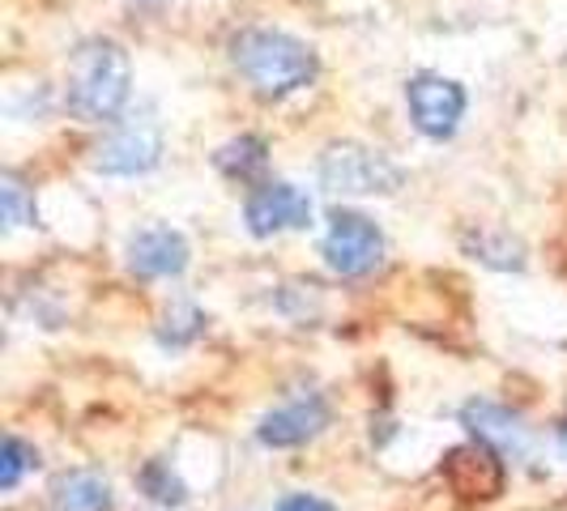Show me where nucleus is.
I'll return each mask as SVG.
<instances>
[{
	"instance_id": "nucleus-5",
	"label": "nucleus",
	"mask_w": 567,
	"mask_h": 511,
	"mask_svg": "<svg viewBox=\"0 0 567 511\" xmlns=\"http://www.w3.org/2000/svg\"><path fill=\"white\" fill-rule=\"evenodd\" d=\"M405 107L414 128L431 137V142H444L461 128V115H465V90L444 77V73H414L405 82Z\"/></svg>"
},
{
	"instance_id": "nucleus-19",
	"label": "nucleus",
	"mask_w": 567,
	"mask_h": 511,
	"mask_svg": "<svg viewBox=\"0 0 567 511\" xmlns=\"http://www.w3.org/2000/svg\"><path fill=\"white\" fill-rule=\"evenodd\" d=\"M559 452H564V460H567V418L559 423Z\"/></svg>"
},
{
	"instance_id": "nucleus-2",
	"label": "nucleus",
	"mask_w": 567,
	"mask_h": 511,
	"mask_svg": "<svg viewBox=\"0 0 567 511\" xmlns=\"http://www.w3.org/2000/svg\"><path fill=\"white\" fill-rule=\"evenodd\" d=\"M133 94V64L115 39H85L69 56V85L64 103L85 124H112L120 119Z\"/></svg>"
},
{
	"instance_id": "nucleus-20",
	"label": "nucleus",
	"mask_w": 567,
	"mask_h": 511,
	"mask_svg": "<svg viewBox=\"0 0 567 511\" xmlns=\"http://www.w3.org/2000/svg\"><path fill=\"white\" fill-rule=\"evenodd\" d=\"M137 4H150V0H137Z\"/></svg>"
},
{
	"instance_id": "nucleus-10",
	"label": "nucleus",
	"mask_w": 567,
	"mask_h": 511,
	"mask_svg": "<svg viewBox=\"0 0 567 511\" xmlns=\"http://www.w3.org/2000/svg\"><path fill=\"white\" fill-rule=\"evenodd\" d=\"M188 239L171 227H150L142 234H133L128 243V269L145 278V282H158V278H179L188 269Z\"/></svg>"
},
{
	"instance_id": "nucleus-7",
	"label": "nucleus",
	"mask_w": 567,
	"mask_h": 511,
	"mask_svg": "<svg viewBox=\"0 0 567 511\" xmlns=\"http://www.w3.org/2000/svg\"><path fill=\"white\" fill-rule=\"evenodd\" d=\"M244 222L256 239H269V234H282V230H303L312 222V200L308 192H299L295 184H260L248 205H244Z\"/></svg>"
},
{
	"instance_id": "nucleus-9",
	"label": "nucleus",
	"mask_w": 567,
	"mask_h": 511,
	"mask_svg": "<svg viewBox=\"0 0 567 511\" xmlns=\"http://www.w3.org/2000/svg\"><path fill=\"white\" fill-rule=\"evenodd\" d=\"M324 426H329V405H324V397L308 393V397H295L278 409H269L256 426V439L265 448H299V444L316 439Z\"/></svg>"
},
{
	"instance_id": "nucleus-6",
	"label": "nucleus",
	"mask_w": 567,
	"mask_h": 511,
	"mask_svg": "<svg viewBox=\"0 0 567 511\" xmlns=\"http://www.w3.org/2000/svg\"><path fill=\"white\" fill-rule=\"evenodd\" d=\"M158 158H163V128H158V119L137 115V119L115 124L112 137L94 149V170H99V175H120V179H128V175L154 170Z\"/></svg>"
},
{
	"instance_id": "nucleus-16",
	"label": "nucleus",
	"mask_w": 567,
	"mask_h": 511,
	"mask_svg": "<svg viewBox=\"0 0 567 511\" xmlns=\"http://www.w3.org/2000/svg\"><path fill=\"white\" fill-rule=\"evenodd\" d=\"M137 482H142V490L154 499V503H167V508H175V503H184V499H188V494H184V482L171 473L167 460H150Z\"/></svg>"
},
{
	"instance_id": "nucleus-18",
	"label": "nucleus",
	"mask_w": 567,
	"mask_h": 511,
	"mask_svg": "<svg viewBox=\"0 0 567 511\" xmlns=\"http://www.w3.org/2000/svg\"><path fill=\"white\" fill-rule=\"evenodd\" d=\"M278 511H333V503H324L320 494H286Z\"/></svg>"
},
{
	"instance_id": "nucleus-12",
	"label": "nucleus",
	"mask_w": 567,
	"mask_h": 511,
	"mask_svg": "<svg viewBox=\"0 0 567 511\" xmlns=\"http://www.w3.org/2000/svg\"><path fill=\"white\" fill-rule=\"evenodd\" d=\"M465 248H470V255H474V260L495 264V269H520V264H525L520 243H516V239H508V234H491V230H483V234H478V239H470Z\"/></svg>"
},
{
	"instance_id": "nucleus-14",
	"label": "nucleus",
	"mask_w": 567,
	"mask_h": 511,
	"mask_svg": "<svg viewBox=\"0 0 567 511\" xmlns=\"http://www.w3.org/2000/svg\"><path fill=\"white\" fill-rule=\"evenodd\" d=\"M0 213H4V230H18L34 222V200H30L27 184L18 175L0 179Z\"/></svg>"
},
{
	"instance_id": "nucleus-1",
	"label": "nucleus",
	"mask_w": 567,
	"mask_h": 511,
	"mask_svg": "<svg viewBox=\"0 0 567 511\" xmlns=\"http://www.w3.org/2000/svg\"><path fill=\"white\" fill-rule=\"evenodd\" d=\"M230 64L239 69L244 82L252 85V94L269 98V103L308 90L320 73V60L303 39L269 27L239 30L230 39Z\"/></svg>"
},
{
	"instance_id": "nucleus-15",
	"label": "nucleus",
	"mask_w": 567,
	"mask_h": 511,
	"mask_svg": "<svg viewBox=\"0 0 567 511\" xmlns=\"http://www.w3.org/2000/svg\"><path fill=\"white\" fill-rule=\"evenodd\" d=\"M205 333V315L193 307V303H175L167 315H163V328H158V341L163 345H188Z\"/></svg>"
},
{
	"instance_id": "nucleus-13",
	"label": "nucleus",
	"mask_w": 567,
	"mask_h": 511,
	"mask_svg": "<svg viewBox=\"0 0 567 511\" xmlns=\"http://www.w3.org/2000/svg\"><path fill=\"white\" fill-rule=\"evenodd\" d=\"M218 167L227 170L230 179H248L265 167V142L260 137H239L218 149Z\"/></svg>"
},
{
	"instance_id": "nucleus-3",
	"label": "nucleus",
	"mask_w": 567,
	"mask_h": 511,
	"mask_svg": "<svg viewBox=\"0 0 567 511\" xmlns=\"http://www.w3.org/2000/svg\"><path fill=\"white\" fill-rule=\"evenodd\" d=\"M320 188L333 197H389L401 188V167L393 158H384L380 149H368L359 142H338L320 154Z\"/></svg>"
},
{
	"instance_id": "nucleus-11",
	"label": "nucleus",
	"mask_w": 567,
	"mask_h": 511,
	"mask_svg": "<svg viewBox=\"0 0 567 511\" xmlns=\"http://www.w3.org/2000/svg\"><path fill=\"white\" fill-rule=\"evenodd\" d=\"M56 511H112V482L94 469H73L52 486Z\"/></svg>"
},
{
	"instance_id": "nucleus-8",
	"label": "nucleus",
	"mask_w": 567,
	"mask_h": 511,
	"mask_svg": "<svg viewBox=\"0 0 567 511\" xmlns=\"http://www.w3.org/2000/svg\"><path fill=\"white\" fill-rule=\"evenodd\" d=\"M461 423L470 426V435L486 444L491 452H499L504 460H525L529 448H534V430L525 426L520 414H512L495 400H470L461 409Z\"/></svg>"
},
{
	"instance_id": "nucleus-17",
	"label": "nucleus",
	"mask_w": 567,
	"mask_h": 511,
	"mask_svg": "<svg viewBox=\"0 0 567 511\" xmlns=\"http://www.w3.org/2000/svg\"><path fill=\"white\" fill-rule=\"evenodd\" d=\"M34 465H39L34 448L22 444L18 435H9V439H4V448H0V490H18L22 473L34 469Z\"/></svg>"
},
{
	"instance_id": "nucleus-4",
	"label": "nucleus",
	"mask_w": 567,
	"mask_h": 511,
	"mask_svg": "<svg viewBox=\"0 0 567 511\" xmlns=\"http://www.w3.org/2000/svg\"><path fill=\"white\" fill-rule=\"evenodd\" d=\"M320 252H324V264H329L338 278H368V273L380 269V260H384V234H380V227H375L371 218H363V213L338 209V213L329 218Z\"/></svg>"
}]
</instances>
